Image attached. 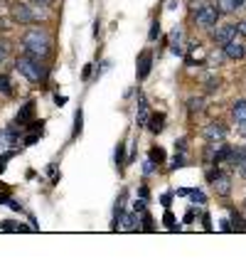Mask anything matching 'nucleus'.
Returning a JSON list of instances; mask_svg holds the SVG:
<instances>
[{
    "label": "nucleus",
    "instance_id": "nucleus-16",
    "mask_svg": "<svg viewBox=\"0 0 246 271\" xmlns=\"http://www.w3.org/2000/svg\"><path fill=\"white\" fill-rule=\"evenodd\" d=\"M232 160L236 163V168H239V175H242V178H246V151L239 153V155L234 153V155H232Z\"/></svg>",
    "mask_w": 246,
    "mask_h": 271
},
{
    "label": "nucleus",
    "instance_id": "nucleus-32",
    "mask_svg": "<svg viewBox=\"0 0 246 271\" xmlns=\"http://www.w3.org/2000/svg\"><path fill=\"white\" fill-rule=\"evenodd\" d=\"M236 28H239V35H244V37H246V20H242Z\"/></svg>",
    "mask_w": 246,
    "mask_h": 271
},
{
    "label": "nucleus",
    "instance_id": "nucleus-10",
    "mask_svg": "<svg viewBox=\"0 0 246 271\" xmlns=\"http://www.w3.org/2000/svg\"><path fill=\"white\" fill-rule=\"evenodd\" d=\"M224 136H226V128H224L222 123H210V126L204 128V138H207V141H212V143H216V141H224Z\"/></svg>",
    "mask_w": 246,
    "mask_h": 271
},
{
    "label": "nucleus",
    "instance_id": "nucleus-24",
    "mask_svg": "<svg viewBox=\"0 0 246 271\" xmlns=\"http://www.w3.org/2000/svg\"><path fill=\"white\" fill-rule=\"evenodd\" d=\"M133 210H136V214H143V212H146V197H140V200L133 205Z\"/></svg>",
    "mask_w": 246,
    "mask_h": 271
},
{
    "label": "nucleus",
    "instance_id": "nucleus-33",
    "mask_svg": "<svg viewBox=\"0 0 246 271\" xmlns=\"http://www.w3.org/2000/svg\"><path fill=\"white\" fill-rule=\"evenodd\" d=\"M184 143H187V141H184V138H180V141H178V143H175V148H178V151L182 153V151H184Z\"/></svg>",
    "mask_w": 246,
    "mask_h": 271
},
{
    "label": "nucleus",
    "instance_id": "nucleus-27",
    "mask_svg": "<svg viewBox=\"0 0 246 271\" xmlns=\"http://www.w3.org/2000/svg\"><path fill=\"white\" fill-rule=\"evenodd\" d=\"M182 165H184V158H182V155H175V160H172L170 170H178V168H182Z\"/></svg>",
    "mask_w": 246,
    "mask_h": 271
},
{
    "label": "nucleus",
    "instance_id": "nucleus-6",
    "mask_svg": "<svg viewBox=\"0 0 246 271\" xmlns=\"http://www.w3.org/2000/svg\"><path fill=\"white\" fill-rule=\"evenodd\" d=\"M212 187H214L216 195L226 197V195L232 192V178H229V175H224V173H216V178L212 180Z\"/></svg>",
    "mask_w": 246,
    "mask_h": 271
},
{
    "label": "nucleus",
    "instance_id": "nucleus-23",
    "mask_svg": "<svg viewBox=\"0 0 246 271\" xmlns=\"http://www.w3.org/2000/svg\"><path fill=\"white\" fill-rule=\"evenodd\" d=\"M202 104H204L202 99H190V111H192V114H194V111H202Z\"/></svg>",
    "mask_w": 246,
    "mask_h": 271
},
{
    "label": "nucleus",
    "instance_id": "nucleus-35",
    "mask_svg": "<svg viewBox=\"0 0 246 271\" xmlns=\"http://www.w3.org/2000/svg\"><path fill=\"white\" fill-rule=\"evenodd\" d=\"M34 3H40V5H52L54 0H34Z\"/></svg>",
    "mask_w": 246,
    "mask_h": 271
},
{
    "label": "nucleus",
    "instance_id": "nucleus-21",
    "mask_svg": "<svg viewBox=\"0 0 246 271\" xmlns=\"http://www.w3.org/2000/svg\"><path fill=\"white\" fill-rule=\"evenodd\" d=\"M82 123H84V114H82V109L76 111V116H74V136L76 133H82Z\"/></svg>",
    "mask_w": 246,
    "mask_h": 271
},
{
    "label": "nucleus",
    "instance_id": "nucleus-5",
    "mask_svg": "<svg viewBox=\"0 0 246 271\" xmlns=\"http://www.w3.org/2000/svg\"><path fill=\"white\" fill-rule=\"evenodd\" d=\"M236 32H239V28L236 25H222V28H216L214 32H212V37H214L216 45H226V42H232L234 37H236Z\"/></svg>",
    "mask_w": 246,
    "mask_h": 271
},
{
    "label": "nucleus",
    "instance_id": "nucleus-20",
    "mask_svg": "<svg viewBox=\"0 0 246 271\" xmlns=\"http://www.w3.org/2000/svg\"><path fill=\"white\" fill-rule=\"evenodd\" d=\"M190 200H192V202H200V205H204V202H207L204 192H200V190H190Z\"/></svg>",
    "mask_w": 246,
    "mask_h": 271
},
{
    "label": "nucleus",
    "instance_id": "nucleus-17",
    "mask_svg": "<svg viewBox=\"0 0 246 271\" xmlns=\"http://www.w3.org/2000/svg\"><path fill=\"white\" fill-rule=\"evenodd\" d=\"M162 116H160V114H158V116H150V123H148V128H150V131H153V133H160V131H162Z\"/></svg>",
    "mask_w": 246,
    "mask_h": 271
},
{
    "label": "nucleus",
    "instance_id": "nucleus-28",
    "mask_svg": "<svg viewBox=\"0 0 246 271\" xmlns=\"http://www.w3.org/2000/svg\"><path fill=\"white\" fill-rule=\"evenodd\" d=\"M158 35H160V23L155 20V23H153V28H150V35H148V37H150V40H155Z\"/></svg>",
    "mask_w": 246,
    "mask_h": 271
},
{
    "label": "nucleus",
    "instance_id": "nucleus-37",
    "mask_svg": "<svg viewBox=\"0 0 246 271\" xmlns=\"http://www.w3.org/2000/svg\"><path fill=\"white\" fill-rule=\"evenodd\" d=\"M2 200H8V195H2V192H0V202H2Z\"/></svg>",
    "mask_w": 246,
    "mask_h": 271
},
{
    "label": "nucleus",
    "instance_id": "nucleus-2",
    "mask_svg": "<svg viewBox=\"0 0 246 271\" xmlns=\"http://www.w3.org/2000/svg\"><path fill=\"white\" fill-rule=\"evenodd\" d=\"M15 67H18V72L20 74H25L30 82H42L44 79V67L40 64V60L37 57H30V55H25V57H18V62H15Z\"/></svg>",
    "mask_w": 246,
    "mask_h": 271
},
{
    "label": "nucleus",
    "instance_id": "nucleus-25",
    "mask_svg": "<svg viewBox=\"0 0 246 271\" xmlns=\"http://www.w3.org/2000/svg\"><path fill=\"white\" fill-rule=\"evenodd\" d=\"M162 222L170 227V229H175V217H172V212H165V217H162Z\"/></svg>",
    "mask_w": 246,
    "mask_h": 271
},
{
    "label": "nucleus",
    "instance_id": "nucleus-39",
    "mask_svg": "<svg viewBox=\"0 0 246 271\" xmlns=\"http://www.w3.org/2000/svg\"><path fill=\"white\" fill-rule=\"evenodd\" d=\"M244 205H246V202H244Z\"/></svg>",
    "mask_w": 246,
    "mask_h": 271
},
{
    "label": "nucleus",
    "instance_id": "nucleus-30",
    "mask_svg": "<svg viewBox=\"0 0 246 271\" xmlns=\"http://www.w3.org/2000/svg\"><path fill=\"white\" fill-rule=\"evenodd\" d=\"M116 163H118V165H123V146H118V148H116Z\"/></svg>",
    "mask_w": 246,
    "mask_h": 271
},
{
    "label": "nucleus",
    "instance_id": "nucleus-9",
    "mask_svg": "<svg viewBox=\"0 0 246 271\" xmlns=\"http://www.w3.org/2000/svg\"><path fill=\"white\" fill-rule=\"evenodd\" d=\"M150 67H153V55L146 50V52H140V57H138V79H146V77L150 74Z\"/></svg>",
    "mask_w": 246,
    "mask_h": 271
},
{
    "label": "nucleus",
    "instance_id": "nucleus-36",
    "mask_svg": "<svg viewBox=\"0 0 246 271\" xmlns=\"http://www.w3.org/2000/svg\"><path fill=\"white\" fill-rule=\"evenodd\" d=\"M239 131H242V133H246V121H242V126H239Z\"/></svg>",
    "mask_w": 246,
    "mask_h": 271
},
{
    "label": "nucleus",
    "instance_id": "nucleus-12",
    "mask_svg": "<svg viewBox=\"0 0 246 271\" xmlns=\"http://www.w3.org/2000/svg\"><path fill=\"white\" fill-rule=\"evenodd\" d=\"M150 123V109L146 104V99L140 96V106H138V126H148Z\"/></svg>",
    "mask_w": 246,
    "mask_h": 271
},
{
    "label": "nucleus",
    "instance_id": "nucleus-4",
    "mask_svg": "<svg viewBox=\"0 0 246 271\" xmlns=\"http://www.w3.org/2000/svg\"><path fill=\"white\" fill-rule=\"evenodd\" d=\"M10 15H12V20L20 23V25H32V23L40 20V18L34 15V10H32L30 5H25V3H15V5L10 8Z\"/></svg>",
    "mask_w": 246,
    "mask_h": 271
},
{
    "label": "nucleus",
    "instance_id": "nucleus-1",
    "mask_svg": "<svg viewBox=\"0 0 246 271\" xmlns=\"http://www.w3.org/2000/svg\"><path fill=\"white\" fill-rule=\"evenodd\" d=\"M22 47H25V55L42 60V57L50 55L52 42H50V35L42 30V28H30V30L22 35Z\"/></svg>",
    "mask_w": 246,
    "mask_h": 271
},
{
    "label": "nucleus",
    "instance_id": "nucleus-26",
    "mask_svg": "<svg viewBox=\"0 0 246 271\" xmlns=\"http://www.w3.org/2000/svg\"><path fill=\"white\" fill-rule=\"evenodd\" d=\"M204 5H210V3H207V0H194V3H192V15H194V13H200Z\"/></svg>",
    "mask_w": 246,
    "mask_h": 271
},
{
    "label": "nucleus",
    "instance_id": "nucleus-22",
    "mask_svg": "<svg viewBox=\"0 0 246 271\" xmlns=\"http://www.w3.org/2000/svg\"><path fill=\"white\" fill-rule=\"evenodd\" d=\"M150 160H153V163H162V160H165V151H162V148H153V151H150Z\"/></svg>",
    "mask_w": 246,
    "mask_h": 271
},
{
    "label": "nucleus",
    "instance_id": "nucleus-7",
    "mask_svg": "<svg viewBox=\"0 0 246 271\" xmlns=\"http://www.w3.org/2000/svg\"><path fill=\"white\" fill-rule=\"evenodd\" d=\"M170 50H172V55H178V57L184 55V32L180 30V28H175L172 35H170Z\"/></svg>",
    "mask_w": 246,
    "mask_h": 271
},
{
    "label": "nucleus",
    "instance_id": "nucleus-11",
    "mask_svg": "<svg viewBox=\"0 0 246 271\" xmlns=\"http://www.w3.org/2000/svg\"><path fill=\"white\" fill-rule=\"evenodd\" d=\"M136 219H138V217H136V214H118V217H116V229H123V232H133V229H136Z\"/></svg>",
    "mask_w": 246,
    "mask_h": 271
},
{
    "label": "nucleus",
    "instance_id": "nucleus-15",
    "mask_svg": "<svg viewBox=\"0 0 246 271\" xmlns=\"http://www.w3.org/2000/svg\"><path fill=\"white\" fill-rule=\"evenodd\" d=\"M32 114H34V101H28L22 109H20V114H18V121L20 123H28L32 119Z\"/></svg>",
    "mask_w": 246,
    "mask_h": 271
},
{
    "label": "nucleus",
    "instance_id": "nucleus-8",
    "mask_svg": "<svg viewBox=\"0 0 246 271\" xmlns=\"http://www.w3.org/2000/svg\"><path fill=\"white\" fill-rule=\"evenodd\" d=\"M224 55H226L229 60H244V57H246V47L242 45V42L232 40V42H226V45H224Z\"/></svg>",
    "mask_w": 246,
    "mask_h": 271
},
{
    "label": "nucleus",
    "instance_id": "nucleus-19",
    "mask_svg": "<svg viewBox=\"0 0 246 271\" xmlns=\"http://www.w3.org/2000/svg\"><path fill=\"white\" fill-rule=\"evenodd\" d=\"M0 91H2L5 96H12V87H10V79H8L5 74H0Z\"/></svg>",
    "mask_w": 246,
    "mask_h": 271
},
{
    "label": "nucleus",
    "instance_id": "nucleus-14",
    "mask_svg": "<svg viewBox=\"0 0 246 271\" xmlns=\"http://www.w3.org/2000/svg\"><path fill=\"white\" fill-rule=\"evenodd\" d=\"M232 116L239 121H246V99H239V101H234V106H232Z\"/></svg>",
    "mask_w": 246,
    "mask_h": 271
},
{
    "label": "nucleus",
    "instance_id": "nucleus-3",
    "mask_svg": "<svg viewBox=\"0 0 246 271\" xmlns=\"http://www.w3.org/2000/svg\"><path fill=\"white\" fill-rule=\"evenodd\" d=\"M219 15H222V10H219L216 5H204L200 13H194V20H197V25H200V28L212 30V28H216Z\"/></svg>",
    "mask_w": 246,
    "mask_h": 271
},
{
    "label": "nucleus",
    "instance_id": "nucleus-31",
    "mask_svg": "<svg viewBox=\"0 0 246 271\" xmlns=\"http://www.w3.org/2000/svg\"><path fill=\"white\" fill-rule=\"evenodd\" d=\"M153 160H148V163H146V168H143V173H146V175H150V173H153Z\"/></svg>",
    "mask_w": 246,
    "mask_h": 271
},
{
    "label": "nucleus",
    "instance_id": "nucleus-13",
    "mask_svg": "<svg viewBox=\"0 0 246 271\" xmlns=\"http://www.w3.org/2000/svg\"><path fill=\"white\" fill-rule=\"evenodd\" d=\"M216 8H219L224 15H229V13H234V10L242 8V0H216Z\"/></svg>",
    "mask_w": 246,
    "mask_h": 271
},
{
    "label": "nucleus",
    "instance_id": "nucleus-18",
    "mask_svg": "<svg viewBox=\"0 0 246 271\" xmlns=\"http://www.w3.org/2000/svg\"><path fill=\"white\" fill-rule=\"evenodd\" d=\"M0 227H2L5 232H25V227H20V224H15V222H10V219L0 222Z\"/></svg>",
    "mask_w": 246,
    "mask_h": 271
},
{
    "label": "nucleus",
    "instance_id": "nucleus-34",
    "mask_svg": "<svg viewBox=\"0 0 246 271\" xmlns=\"http://www.w3.org/2000/svg\"><path fill=\"white\" fill-rule=\"evenodd\" d=\"M34 141H37V136H28V138H25V143H28V146H32Z\"/></svg>",
    "mask_w": 246,
    "mask_h": 271
},
{
    "label": "nucleus",
    "instance_id": "nucleus-29",
    "mask_svg": "<svg viewBox=\"0 0 246 271\" xmlns=\"http://www.w3.org/2000/svg\"><path fill=\"white\" fill-rule=\"evenodd\" d=\"M5 57H8V45H5V42H0V64L5 62Z\"/></svg>",
    "mask_w": 246,
    "mask_h": 271
},
{
    "label": "nucleus",
    "instance_id": "nucleus-38",
    "mask_svg": "<svg viewBox=\"0 0 246 271\" xmlns=\"http://www.w3.org/2000/svg\"><path fill=\"white\" fill-rule=\"evenodd\" d=\"M242 8H246V0H242Z\"/></svg>",
    "mask_w": 246,
    "mask_h": 271
}]
</instances>
